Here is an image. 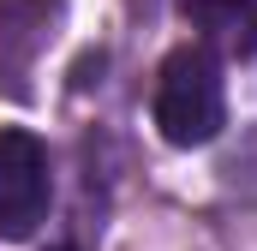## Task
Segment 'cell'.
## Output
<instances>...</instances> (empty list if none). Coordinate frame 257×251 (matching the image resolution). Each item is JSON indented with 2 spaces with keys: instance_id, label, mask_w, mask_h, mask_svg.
I'll use <instances>...</instances> for the list:
<instances>
[{
  "instance_id": "obj_4",
  "label": "cell",
  "mask_w": 257,
  "mask_h": 251,
  "mask_svg": "<svg viewBox=\"0 0 257 251\" xmlns=\"http://www.w3.org/2000/svg\"><path fill=\"white\" fill-rule=\"evenodd\" d=\"M180 12L203 42L227 54H257V0H180Z\"/></svg>"
},
{
  "instance_id": "obj_3",
  "label": "cell",
  "mask_w": 257,
  "mask_h": 251,
  "mask_svg": "<svg viewBox=\"0 0 257 251\" xmlns=\"http://www.w3.org/2000/svg\"><path fill=\"white\" fill-rule=\"evenodd\" d=\"M60 6L54 0H0V90L30 96V72L54 36Z\"/></svg>"
},
{
  "instance_id": "obj_5",
  "label": "cell",
  "mask_w": 257,
  "mask_h": 251,
  "mask_svg": "<svg viewBox=\"0 0 257 251\" xmlns=\"http://www.w3.org/2000/svg\"><path fill=\"white\" fill-rule=\"evenodd\" d=\"M60 251H66V245H60Z\"/></svg>"
},
{
  "instance_id": "obj_2",
  "label": "cell",
  "mask_w": 257,
  "mask_h": 251,
  "mask_svg": "<svg viewBox=\"0 0 257 251\" xmlns=\"http://www.w3.org/2000/svg\"><path fill=\"white\" fill-rule=\"evenodd\" d=\"M48 215V150L30 132H0V239H30Z\"/></svg>"
},
{
  "instance_id": "obj_1",
  "label": "cell",
  "mask_w": 257,
  "mask_h": 251,
  "mask_svg": "<svg viewBox=\"0 0 257 251\" xmlns=\"http://www.w3.org/2000/svg\"><path fill=\"white\" fill-rule=\"evenodd\" d=\"M227 120V90H221V60L192 42V48H174L162 60V78H156V126L168 144L180 150H197L209 144Z\"/></svg>"
}]
</instances>
